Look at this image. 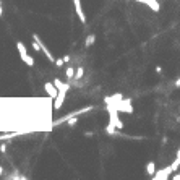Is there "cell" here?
I'll return each instance as SVG.
<instances>
[{
  "instance_id": "obj_10",
  "label": "cell",
  "mask_w": 180,
  "mask_h": 180,
  "mask_svg": "<svg viewBox=\"0 0 180 180\" xmlns=\"http://www.w3.org/2000/svg\"><path fill=\"white\" fill-rule=\"evenodd\" d=\"M21 60H23V62H25V63H26L28 67H33V65H34V59H33L29 54L23 55V57H21Z\"/></svg>"
},
{
  "instance_id": "obj_17",
  "label": "cell",
  "mask_w": 180,
  "mask_h": 180,
  "mask_svg": "<svg viewBox=\"0 0 180 180\" xmlns=\"http://www.w3.org/2000/svg\"><path fill=\"white\" fill-rule=\"evenodd\" d=\"M178 166H180V159H175V161L172 162V169H174V172H175L177 169H178Z\"/></svg>"
},
{
  "instance_id": "obj_24",
  "label": "cell",
  "mask_w": 180,
  "mask_h": 180,
  "mask_svg": "<svg viewBox=\"0 0 180 180\" xmlns=\"http://www.w3.org/2000/svg\"><path fill=\"white\" fill-rule=\"evenodd\" d=\"M175 86H180V78H178V80L175 81Z\"/></svg>"
},
{
  "instance_id": "obj_3",
  "label": "cell",
  "mask_w": 180,
  "mask_h": 180,
  "mask_svg": "<svg viewBox=\"0 0 180 180\" xmlns=\"http://www.w3.org/2000/svg\"><path fill=\"white\" fill-rule=\"evenodd\" d=\"M33 39H37V41H39V44H41V50L44 52V55H46V57H47V60H49V62H52V63H54V62H55V57L52 55V52H50V50L47 49V46H46V44H44V42L41 41V39H39V36H37V34H33Z\"/></svg>"
},
{
  "instance_id": "obj_23",
  "label": "cell",
  "mask_w": 180,
  "mask_h": 180,
  "mask_svg": "<svg viewBox=\"0 0 180 180\" xmlns=\"http://www.w3.org/2000/svg\"><path fill=\"white\" fill-rule=\"evenodd\" d=\"M3 15V8H2V3H0V16Z\"/></svg>"
},
{
  "instance_id": "obj_20",
  "label": "cell",
  "mask_w": 180,
  "mask_h": 180,
  "mask_svg": "<svg viewBox=\"0 0 180 180\" xmlns=\"http://www.w3.org/2000/svg\"><path fill=\"white\" fill-rule=\"evenodd\" d=\"M10 136H15V135H3V136H0V140H5V138H10Z\"/></svg>"
},
{
  "instance_id": "obj_25",
  "label": "cell",
  "mask_w": 180,
  "mask_h": 180,
  "mask_svg": "<svg viewBox=\"0 0 180 180\" xmlns=\"http://www.w3.org/2000/svg\"><path fill=\"white\" fill-rule=\"evenodd\" d=\"M2 174H3V167L0 166V175H2Z\"/></svg>"
},
{
  "instance_id": "obj_11",
  "label": "cell",
  "mask_w": 180,
  "mask_h": 180,
  "mask_svg": "<svg viewBox=\"0 0 180 180\" xmlns=\"http://www.w3.org/2000/svg\"><path fill=\"white\" fill-rule=\"evenodd\" d=\"M94 41H96V34H89L86 37V41H84V47H91L94 44Z\"/></svg>"
},
{
  "instance_id": "obj_5",
  "label": "cell",
  "mask_w": 180,
  "mask_h": 180,
  "mask_svg": "<svg viewBox=\"0 0 180 180\" xmlns=\"http://www.w3.org/2000/svg\"><path fill=\"white\" fill-rule=\"evenodd\" d=\"M44 89H46V93L49 94V98H52V99H55L57 98V94H59V89H57V86L54 84V81L52 83H46L44 84Z\"/></svg>"
},
{
  "instance_id": "obj_8",
  "label": "cell",
  "mask_w": 180,
  "mask_h": 180,
  "mask_svg": "<svg viewBox=\"0 0 180 180\" xmlns=\"http://www.w3.org/2000/svg\"><path fill=\"white\" fill-rule=\"evenodd\" d=\"M54 84L57 86V89H70V83H63L60 78H55V80H54Z\"/></svg>"
},
{
  "instance_id": "obj_6",
  "label": "cell",
  "mask_w": 180,
  "mask_h": 180,
  "mask_svg": "<svg viewBox=\"0 0 180 180\" xmlns=\"http://www.w3.org/2000/svg\"><path fill=\"white\" fill-rule=\"evenodd\" d=\"M119 112H127V114H132L133 107H132V101L130 99H122V102L119 104Z\"/></svg>"
},
{
  "instance_id": "obj_9",
  "label": "cell",
  "mask_w": 180,
  "mask_h": 180,
  "mask_svg": "<svg viewBox=\"0 0 180 180\" xmlns=\"http://www.w3.org/2000/svg\"><path fill=\"white\" fill-rule=\"evenodd\" d=\"M16 49H18V54H20V57H23V55H26L28 54V50H26V46L21 41H18L16 42Z\"/></svg>"
},
{
  "instance_id": "obj_14",
  "label": "cell",
  "mask_w": 180,
  "mask_h": 180,
  "mask_svg": "<svg viewBox=\"0 0 180 180\" xmlns=\"http://www.w3.org/2000/svg\"><path fill=\"white\" fill-rule=\"evenodd\" d=\"M83 76H84V68H83V67H78L76 73H75V80L78 81V80H81Z\"/></svg>"
},
{
  "instance_id": "obj_7",
  "label": "cell",
  "mask_w": 180,
  "mask_h": 180,
  "mask_svg": "<svg viewBox=\"0 0 180 180\" xmlns=\"http://www.w3.org/2000/svg\"><path fill=\"white\" fill-rule=\"evenodd\" d=\"M136 2H141L144 5H148L151 10H154V12H159V3H157V0H136Z\"/></svg>"
},
{
  "instance_id": "obj_12",
  "label": "cell",
  "mask_w": 180,
  "mask_h": 180,
  "mask_svg": "<svg viewBox=\"0 0 180 180\" xmlns=\"http://www.w3.org/2000/svg\"><path fill=\"white\" fill-rule=\"evenodd\" d=\"M75 73H76V68H73V67H68V68L65 70V75H67L68 80H73V78H75Z\"/></svg>"
},
{
  "instance_id": "obj_13",
  "label": "cell",
  "mask_w": 180,
  "mask_h": 180,
  "mask_svg": "<svg viewBox=\"0 0 180 180\" xmlns=\"http://www.w3.org/2000/svg\"><path fill=\"white\" fill-rule=\"evenodd\" d=\"M146 172H148L149 175H154V174H156V166H154V162H148V166H146Z\"/></svg>"
},
{
  "instance_id": "obj_15",
  "label": "cell",
  "mask_w": 180,
  "mask_h": 180,
  "mask_svg": "<svg viewBox=\"0 0 180 180\" xmlns=\"http://www.w3.org/2000/svg\"><path fill=\"white\" fill-rule=\"evenodd\" d=\"M115 130H117V128H115V125H112V123H109V125L105 127V132H107L109 135H114Z\"/></svg>"
},
{
  "instance_id": "obj_26",
  "label": "cell",
  "mask_w": 180,
  "mask_h": 180,
  "mask_svg": "<svg viewBox=\"0 0 180 180\" xmlns=\"http://www.w3.org/2000/svg\"><path fill=\"white\" fill-rule=\"evenodd\" d=\"M177 159H180V149L177 151Z\"/></svg>"
},
{
  "instance_id": "obj_18",
  "label": "cell",
  "mask_w": 180,
  "mask_h": 180,
  "mask_svg": "<svg viewBox=\"0 0 180 180\" xmlns=\"http://www.w3.org/2000/svg\"><path fill=\"white\" fill-rule=\"evenodd\" d=\"M54 63H55V67H62V65L65 63V60H63V59H55Z\"/></svg>"
},
{
  "instance_id": "obj_1",
  "label": "cell",
  "mask_w": 180,
  "mask_h": 180,
  "mask_svg": "<svg viewBox=\"0 0 180 180\" xmlns=\"http://www.w3.org/2000/svg\"><path fill=\"white\" fill-rule=\"evenodd\" d=\"M67 93H68V89H59L57 98L54 99V110H60L62 109V105H63V102H65Z\"/></svg>"
},
{
  "instance_id": "obj_19",
  "label": "cell",
  "mask_w": 180,
  "mask_h": 180,
  "mask_svg": "<svg viewBox=\"0 0 180 180\" xmlns=\"http://www.w3.org/2000/svg\"><path fill=\"white\" fill-rule=\"evenodd\" d=\"M5 151H7V144L2 143V144H0V153H5Z\"/></svg>"
},
{
  "instance_id": "obj_2",
  "label": "cell",
  "mask_w": 180,
  "mask_h": 180,
  "mask_svg": "<svg viewBox=\"0 0 180 180\" xmlns=\"http://www.w3.org/2000/svg\"><path fill=\"white\" fill-rule=\"evenodd\" d=\"M172 172H174L172 166H169L166 169H162V170H156V174L153 175V178L154 180H166V178H169V175H170Z\"/></svg>"
},
{
  "instance_id": "obj_4",
  "label": "cell",
  "mask_w": 180,
  "mask_h": 180,
  "mask_svg": "<svg viewBox=\"0 0 180 180\" xmlns=\"http://www.w3.org/2000/svg\"><path fill=\"white\" fill-rule=\"evenodd\" d=\"M73 5H75V12L78 15V18H80V21L84 25V23H86V15H84V12H83L81 0H73Z\"/></svg>"
},
{
  "instance_id": "obj_16",
  "label": "cell",
  "mask_w": 180,
  "mask_h": 180,
  "mask_svg": "<svg viewBox=\"0 0 180 180\" xmlns=\"http://www.w3.org/2000/svg\"><path fill=\"white\" fill-rule=\"evenodd\" d=\"M76 123H78V119H76V115H73V117H70V119H68V125H70V127L76 125Z\"/></svg>"
},
{
  "instance_id": "obj_21",
  "label": "cell",
  "mask_w": 180,
  "mask_h": 180,
  "mask_svg": "<svg viewBox=\"0 0 180 180\" xmlns=\"http://www.w3.org/2000/svg\"><path fill=\"white\" fill-rule=\"evenodd\" d=\"M63 60H65V63H67V62H70V55H63Z\"/></svg>"
},
{
  "instance_id": "obj_22",
  "label": "cell",
  "mask_w": 180,
  "mask_h": 180,
  "mask_svg": "<svg viewBox=\"0 0 180 180\" xmlns=\"http://www.w3.org/2000/svg\"><path fill=\"white\" fill-rule=\"evenodd\" d=\"M172 178H174V180H180V174H175V175H174Z\"/></svg>"
}]
</instances>
